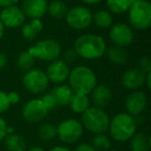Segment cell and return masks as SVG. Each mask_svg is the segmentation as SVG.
<instances>
[{
    "label": "cell",
    "mask_w": 151,
    "mask_h": 151,
    "mask_svg": "<svg viewBox=\"0 0 151 151\" xmlns=\"http://www.w3.org/2000/svg\"><path fill=\"white\" fill-rule=\"evenodd\" d=\"M73 151H96V149L93 147L91 144L81 143V144H79V145L76 146Z\"/></svg>",
    "instance_id": "35"
},
{
    "label": "cell",
    "mask_w": 151,
    "mask_h": 151,
    "mask_svg": "<svg viewBox=\"0 0 151 151\" xmlns=\"http://www.w3.org/2000/svg\"><path fill=\"white\" fill-rule=\"evenodd\" d=\"M52 93L54 94L55 98H56L58 106H67L70 104L72 96H73L74 92L71 89L69 85L66 84H60L56 86L52 90Z\"/></svg>",
    "instance_id": "19"
},
{
    "label": "cell",
    "mask_w": 151,
    "mask_h": 151,
    "mask_svg": "<svg viewBox=\"0 0 151 151\" xmlns=\"http://www.w3.org/2000/svg\"><path fill=\"white\" fill-rule=\"evenodd\" d=\"M68 26L75 30H84L93 23V14L88 7L74 6L68 9L65 17Z\"/></svg>",
    "instance_id": "9"
},
{
    "label": "cell",
    "mask_w": 151,
    "mask_h": 151,
    "mask_svg": "<svg viewBox=\"0 0 151 151\" xmlns=\"http://www.w3.org/2000/svg\"><path fill=\"white\" fill-rule=\"evenodd\" d=\"M112 99V91L107 85H98L91 92V101L95 107L105 109Z\"/></svg>",
    "instance_id": "17"
},
{
    "label": "cell",
    "mask_w": 151,
    "mask_h": 151,
    "mask_svg": "<svg viewBox=\"0 0 151 151\" xmlns=\"http://www.w3.org/2000/svg\"><path fill=\"white\" fill-rule=\"evenodd\" d=\"M146 84H147V87H148V89L150 90V92H151V71L149 74H147V76H146Z\"/></svg>",
    "instance_id": "40"
},
{
    "label": "cell",
    "mask_w": 151,
    "mask_h": 151,
    "mask_svg": "<svg viewBox=\"0 0 151 151\" xmlns=\"http://www.w3.org/2000/svg\"><path fill=\"white\" fill-rule=\"evenodd\" d=\"M73 49L77 56L86 60H95L101 58L105 54L107 46L102 36L93 33H86L76 38Z\"/></svg>",
    "instance_id": "1"
},
{
    "label": "cell",
    "mask_w": 151,
    "mask_h": 151,
    "mask_svg": "<svg viewBox=\"0 0 151 151\" xmlns=\"http://www.w3.org/2000/svg\"><path fill=\"white\" fill-rule=\"evenodd\" d=\"M19 2V0H0V6L3 8L9 7L12 5H17V3Z\"/></svg>",
    "instance_id": "37"
},
{
    "label": "cell",
    "mask_w": 151,
    "mask_h": 151,
    "mask_svg": "<svg viewBox=\"0 0 151 151\" xmlns=\"http://www.w3.org/2000/svg\"><path fill=\"white\" fill-rule=\"evenodd\" d=\"M131 151H149L148 137L144 133H135L131 138Z\"/></svg>",
    "instance_id": "25"
},
{
    "label": "cell",
    "mask_w": 151,
    "mask_h": 151,
    "mask_svg": "<svg viewBox=\"0 0 151 151\" xmlns=\"http://www.w3.org/2000/svg\"><path fill=\"white\" fill-rule=\"evenodd\" d=\"M48 151H71L69 149V148H67L66 146H61V145H59V146H55V147H52V148H50Z\"/></svg>",
    "instance_id": "39"
},
{
    "label": "cell",
    "mask_w": 151,
    "mask_h": 151,
    "mask_svg": "<svg viewBox=\"0 0 151 151\" xmlns=\"http://www.w3.org/2000/svg\"><path fill=\"white\" fill-rule=\"evenodd\" d=\"M106 55H107L108 60L113 64H123L127 59V53L124 48L119 46H110L106 49Z\"/></svg>",
    "instance_id": "22"
},
{
    "label": "cell",
    "mask_w": 151,
    "mask_h": 151,
    "mask_svg": "<svg viewBox=\"0 0 151 151\" xmlns=\"http://www.w3.org/2000/svg\"><path fill=\"white\" fill-rule=\"evenodd\" d=\"M6 129H7V123H6V121L0 116V143H1V142L5 139L6 136H7Z\"/></svg>",
    "instance_id": "34"
},
{
    "label": "cell",
    "mask_w": 151,
    "mask_h": 151,
    "mask_svg": "<svg viewBox=\"0 0 151 151\" xmlns=\"http://www.w3.org/2000/svg\"><path fill=\"white\" fill-rule=\"evenodd\" d=\"M4 146L7 151H26L27 143L26 140L21 135L14 133L12 135H7L3 140Z\"/></svg>",
    "instance_id": "21"
},
{
    "label": "cell",
    "mask_w": 151,
    "mask_h": 151,
    "mask_svg": "<svg viewBox=\"0 0 151 151\" xmlns=\"http://www.w3.org/2000/svg\"><path fill=\"white\" fill-rule=\"evenodd\" d=\"M93 23L101 29L110 28L113 24V18L112 15L107 10H98L93 14Z\"/></svg>",
    "instance_id": "23"
},
{
    "label": "cell",
    "mask_w": 151,
    "mask_h": 151,
    "mask_svg": "<svg viewBox=\"0 0 151 151\" xmlns=\"http://www.w3.org/2000/svg\"><path fill=\"white\" fill-rule=\"evenodd\" d=\"M4 29H5V27L3 26L2 22L0 21V40L2 39V37H3V35H4Z\"/></svg>",
    "instance_id": "43"
},
{
    "label": "cell",
    "mask_w": 151,
    "mask_h": 151,
    "mask_svg": "<svg viewBox=\"0 0 151 151\" xmlns=\"http://www.w3.org/2000/svg\"><path fill=\"white\" fill-rule=\"evenodd\" d=\"M42 101V103L44 104V106H45V108L47 109L48 112L50 111H54L55 109H56L57 107H59L58 106V103H57L56 98H55L54 94H52V92L50 93H45V94L42 95V97L40 98Z\"/></svg>",
    "instance_id": "30"
},
{
    "label": "cell",
    "mask_w": 151,
    "mask_h": 151,
    "mask_svg": "<svg viewBox=\"0 0 151 151\" xmlns=\"http://www.w3.org/2000/svg\"><path fill=\"white\" fill-rule=\"evenodd\" d=\"M70 71L71 69H69V65L65 61L61 60V59H57L48 64L45 74L50 82L60 85L68 80Z\"/></svg>",
    "instance_id": "13"
},
{
    "label": "cell",
    "mask_w": 151,
    "mask_h": 151,
    "mask_svg": "<svg viewBox=\"0 0 151 151\" xmlns=\"http://www.w3.org/2000/svg\"><path fill=\"white\" fill-rule=\"evenodd\" d=\"M38 137L42 141H52L57 138V126L52 123H43L38 128Z\"/></svg>",
    "instance_id": "27"
},
{
    "label": "cell",
    "mask_w": 151,
    "mask_h": 151,
    "mask_svg": "<svg viewBox=\"0 0 151 151\" xmlns=\"http://www.w3.org/2000/svg\"><path fill=\"white\" fill-rule=\"evenodd\" d=\"M109 37L115 46L127 47L133 42L134 33L131 26L124 23H116L111 25L109 29Z\"/></svg>",
    "instance_id": "12"
},
{
    "label": "cell",
    "mask_w": 151,
    "mask_h": 151,
    "mask_svg": "<svg viewBox=\"0 0 151 151\" xmlns=\"http://www.w3.org/2000/svg\"><path fill=\"white\" fill-rule=\"evenodd\" d=\"M146 77L139 69H127L121 76V83L129 90H137L145 84Z\"/></svg>",
    "instance_id": "16"
},
{
    "label": "cell",
    "mask_w": 151,
    "mask_h": 151,
    "mask_svg": "<svg viewBox=\"0 0 151 151\" xmlns=\"http://www.w3.org/2000/svg\"><path fill=\"white\" fill-rule=\"evenodd\" d=\"M29 53L35 59L52 62L57 60L62 53L61 44L52 38H44L29 48Z\"/></svg>",
    "instance_id": "6"
},
{
    "label": "cell",
    "mask_w": 151,
    "mask_h": 151,
    "mask_svg": "<svg viewBox=\"0 0 151 151\" xmlns=\"http://www.w3.org/2000/svg\"><path fill=\"white\" fill-rule=\"evenodd\" d=\"M23 86L32 94H40L47 89L50 81L45 71L39 69H32L23 77Z\"/></svg>",
    "instance_id": "8"
},
{
    "label": "cell",
    "mask_w": 151,
    "mask_h": 151,
    "mask_svg": "<svg viewBox=\"0 0 151 151\" xmlns=\"http://www.w3.org/2000/svg\"><path fill=\"white\" fill-rule=\"evenodd\" d=\"M34 63H35V58L29 53V51H24L19 55L17 59V65L22 71H28L33 69Z\"/></svg>",
    "instance_id": "28"
},
{
    "label": "cell",
    "mask_w": 151,
    "mask_h": 151,
    "mask_svg": "<svg viewBox=\"0 0 151 151\" xmlns=\"http://www.w3.org/2000/svg\"><path fill=\"white\" fill-rule=\"evenodd\" d=\"M81 124L83 128L98 135L105 133L109 128L110 118L104 109L97 107H90L83 114H81Z\"/></svg>",
    "instance_id": "4"
},
{
    "label": "cell",
    "mask_w": 151,
    "mask_h": 151,
    "mask_svg": "<svg viewBox=\"0 0 151 151\" xmlns=\"http://www.w3.org/2000/svg\"><path fill=\"white\" fill-rule=\"evenodd\" d=\"M91 145L96 151H107L110 149L111 142L105 133H98L93 136L91 140Z\"/></svg>",
    "instance_id": "29"
},
{
    "label": "cell",
    "mask_w": 151,
    "mask_h": 151,
    "mask_svg": "<svg viewBox=\"0 0 151 151\" xmlns=\"http://www.w3.org/2000/svg\"><path fill=\"white\" fill-rule=\"evenodd\" d=\"M0 21L6 28L16 29L24 25V23L26 22V16L22 8L19 7L18 5H12L1 10Z\"/></svg>",
    "instance_id": "11"
},
{
    "label": "cell",
    "mask_w": 151,
    "mask_h": 151,
    "mask_svg": "<svg viewBox=\"0 0 151 151\" xmlns=\"http://www.w3.org/2000/svg\"><path fill=\"white\" fill-rule=\"evenodd\" d=\"M43 29V23L40 19H31L29 22H25L22 26V36L26 40H34Z\"/></svg>",
    "instance_id": "18"
},
{
    "label": "cell",
    "mask_w": 151,
    "mask_h": 151,
    "mask_svg": "<svg viewBox=\"0 0 151 151\" xmlns=\"http://www.w3.org/2000/svg\"><path fill=\"white\" fill-rule=\"evenodd\" d=\"M81 1L86 4H98L103 1V0H81Z\"/></svg>",
    "instance_id": "41"
},
{
    "label": "cell",
    "mask_w": 151,
    "mask_h": 151,
    "mask_svg": "<svg viewBox=\"0 0 151 151\" xmlns=\"http://www.w3.org/2000/svg\"><path fill=\"white\" fill-rule=\"evenodd\" d=\"M139 69L143 74H149L151 71V57L143 56L139 61Z\"/></svg>",
    "instance_id": "31"
},
{
    "label": "cell",
    "mask_w": 151,
    "mask_h": 151,
    "mask_svg": "<svg viewBox=\"0 0 151 151\" xmlns=\"http://www.w3.org/2000/svg\"><path fill=\"white\" fill-rule=\"evenodd\" d=\"M26 151H45V149H43V148L40 147V146H33V147H31V148H28Z\"/></svg>",
    "instance_id": "42"
},
{
    "label": "cell",
    "mask_w": 151,
    "mask_h": 151,
    "mask_svg": "<svg viewBox=\"0 0 151 151\" xmlns=\"http://www.w3.org/2000/svg\"><path fill=\"white\" fill-rule=\"evenodd\" d=\"M10 103L8 101L7 93L0 90V115L5 113L10 108Z\"/></svg>",
    "instance_id": "32"
},
{
    "label": "cell",
    "mask_w": 151,
    "mask_h": 151,
    "mask_svg": "<svg viewBox=\"0 0 151 151\" xmlns=\"http://www.w3.org/2000/svg\"><path fill=\"white\" fill-rule=\"evenodd\" d=\"M47 12L54 19H63L68 12V6L62 0H54L48 3Z\"/></svg>",
    "instance_id": "24"
},
{
    "label": "cell",
    "mask_w": 151,
    "mask_h": 151,
    "mask_svg": "<svg viewBox=\"0 0 151 151\" xmlns=\"http://www.w3.org/2000/svg\"><path fill=\"white\" fill-rule=\"evenodd\" d=\"M83 126L77 119L68 118L57 126V137L64 144H74L83 135Z\"/></svg>",
    "instance_id": "7"
},
{
    "label": "cell",
    "mask_w": 151,
    "mask_h": 151,
    "mask_svg": "<svg viewBox=\"0 0 151 151\" xmlns=\"http://www.w3.org/2000/svg\"><path fill=\"white\" fill-rule=\"evenodd\" d=\"M132 3V0H106L108 9L113 14H123L127 12Z\"/></svg>",
    "instance_id": "26"
},
{
    "label": "cell",
    "mask_w": 151,
    "mask_h": 151,
    "mask_svg": "<svg viewBox=\"0 0 151 151\" xmlns=\"http://www.w3.org/2000/svg\"><path fill=\"white\" fill-rule=\"evenodd\" d=\"M8 101H9L10 105H14V104L19 103L20 101V94L16 91H10L7 93Z\"/></svg>",
    "instance_id": "36"
},
{
    "label": "cell",
    "mask_w": 151,
    "mask_h": 151,
    "mask_svg": "<svg viewBox=\"0 0 151 151\" xmlns=\"http://www.w3.org/2000/svg\"><path fill=\"white\" fill-rule=\"evenodd\" d=\"M136 1H143V0H132V2H136Z\"/></svg>",
    "instance_id": "45"
},
{
    "label": "cell",
    "mask_w": 151,
    "mask_h": 151,
    "mask_svg": "<svg viewBox=\"0 0 151 151\" xmlns=\"http://www.w3.org/2000/svg\"><path fill=\"white\" fill-rule=\"evenodd\" d=\"M50 112L40 98H33L27 101L22 109V117L29 123L41 122Z\"/></svg>",
    "instance_id": "10"
},
{
    "label": "cell",
    "mask_w": 151,
    "mask_h": 151,
    "mask_svg": "<svg viewBox=\"0 0 151 151\" xmlns=\"http://www.w3.org/2000/svg\"><path fill=\"white\" fill-rule=\"evenodd\" d=\"M136 119L127 113H118L110 120L109 131L112 139L117 142H127L135 135Z\"/></svg>",
    "instance_id": "3"
},
{
    "label": "cell",
    "mask_w": 151,
    "mask_h": 151,
    "mask_svg": "<svg viewBox=\"0 0 151 151\" xmlns=\"http://www.w3.org/2000/svg\"><path fill=\"white\" fill-rule=\"evenodd\" d=\"M77 57L78 56H77V54H76V52H75L74 49H68V50L64 53V59L63 60L68 64V63L74 62Z\"/></svg>",
    "instance_id": "33"
},
{
    "label": "cell",
    "mask_w": 151,
    "mask_h": 151,
    "mask_svg": "<svg viewBox=\"0 0 151 151\" xmlns=\"http://www.w3.org/2000/svg\"><path fill=\"white\" fill-rule=\"evenodd\" d=\"M129 22L137 30H145L151 27V2L147 0L136 1L129 8Z\"/></svg>",
    "instance_id": "5"
},
{
    "label": "cell",
    "mask_w": 151,
    "mask_h": 151,
    "mask_svg": "<svg viewBox=\"0 0 151 151\" xmlns=\"http://www.w3.org/2000/svg\"><path fill=\"white\" fill-rule=\"evenodd\" d=\"M70 109L76 114H83L91 107V98L88 95L74 93L70 101Z\"/></svg>",
    "instance_id": "20"
},
{
    "label": "cell",
    "mask_w": 151,
    "mask_h": 151,
    "mask_svg": "<svg viewBox=\"0 0 151 151\" xmlns=\"http://www.w3.org/2000/svg\"><path fill=\"white\" fill-rule=\"evenodd\" d=\"M47 6L48 3L46 0H23L21 8L26 18L41 20L42 17L47 12Z\"/></svg>",
    "instance_id": "15"
},
{
    "label": "cell",
    "mask_w": 151,
    "mask_h": 151,
    "mask_svg": "<svg viewBox=\"0 0 151 151\" xmlns=\"http://www.w3.org/2000/svg\"><path fill=\"white\" fill-rule=\"evenodd\" d=\"M148 143H149V148L151 149V136L149 138H148Z\"/></svg>",
    "instance_id": "44"
},
{
    "label": "cell",
    "mask_w": 151,
    "mask_h": 151,
    "mask_svg": "<svg viewBox=\"0 0 151 151\" xmlns=\"http://www.w3.org/2000/svg\"><path fill=\"white\" fill-rule=\"evenodd\" d=\"M6 63H7V57L4 53L0 52V69H4Z\"/></svg>",
    "instance_id": "38"
},
{
    "label": "cell",
    "mask_w": 151,
    "mask_h": 151,
    "mask_svg": "<svg viewBox=\"0 0 151 151\" xmlns=\"http://www.w3.org/2000/svg\"><path fill=\"white\" fill-rule=\"evenodd\" d=\"M69 86L74 93L88 95L97 86V77L95 73L88 66L79 65L70 71Z\"/></svg>",
    "instance_id": "2"
},
{
    "label": "cell",
    "mask_w": 151,
    "mask_h": 151,
    "mask_svg": "<svg viewBox=\"0 0 151 151\" xmlns=\"http://www.w3.org/2000/svg\"><path fill=\"white\" fill-rule=\"evenodd\" d=\"M127 113L132 116H139L147 107V96L144 92L134 90L127 96L124 101Z\"/></svg>",
    "instance_id": "14"
},
{
    "label": "cell",
    "mask_w": 151,
    "mask_h": 151,
    "mask_svg": "<svg viewBox=\"0 0 151 151\" xmlns=\"http://www.w3.org/2000/svg\"><path fill=\"white\" fill-rule=\"evenodd\" d=\"M107 151H118V150H116V149H109V150H107Z\"/></svg>",
    "instance_id": "46"
}]
</instances>
